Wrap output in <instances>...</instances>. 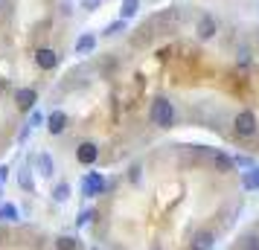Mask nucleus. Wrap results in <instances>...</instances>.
Returning a JSON list of instances; mask_svg holds the SVG:
<instances>
[{
  "mask_svg": "<svg viewBox=\"0 0 259 250\" xmlns=\"http://www.w3.org/2000/svg\"><path fill=\"white\" fill-rule=\"evenodd\" d=\"M152 122L157 128H169V125L175 122V108H172L169 99H157L152 105Z\"/></svg>",
  "mask_w": 259,
  "mask_h": 250,
  "instance_id": "nucleus-1",
  "label": "nucleus"
},
{
  "mask_svg": "<svg viewBox=\"0 0 259 250\" xmlns=\"http://www.w3.org/2000/svg\"><path fill=\"white\" fill-rule=\"evenodd\" d=\"M233 128H236L239 137H253V134H256V117H253L250 111H242V114H236Z\"/></svg>",
  "mask_w": 259,
  "mask_h": 250,
  "instance_id": "nucleus-2",
  "label": "nucleus"
},
{
  "mask_svg": "<svg viewBox=\"0 0 259 250\" xmlns=\"http://www.w3.org/2000/svg\"><path fill=\"white\" fill-rule=\"evenodd\" d=\"M76 160L84 163V166H94L96 160H99V145L96 143H79V148H76Z\"/></svg>",
  "mask_w": 259,
  "mask_h": 250,
  "instance_id": "nucleus-3",
  "label": "nucleus"
},
{
  "mask_svg": "<svg viewBox=\"0 0 259 250\" xmlns=\"http://www.w3.org/2000/svg\"><path fill=\"white\" fill-rule=\"evenodd\" d=\"M195 32H198L201 41H210V38L219 32V21H215L212 15H201V21H198V26H195Z\"/></svg>",
  "mask_w": 259,
  "mask_h": 250,
  "instance_id": "nucleus-4",
  "label": "nucleus"
},
{
  "mask_svg": "<svg viewBox=\"0 0 259 250\" xmlns=\"http://www.w3.org/2000/svg\"><path fill=\"white\" fill-rule=\"evenodd\" d=\"M215 244V236H212V230H198L192 241H189V250H212Z\"/></svg>",
  "mask_w": 259,
  "mask_h": 250,
  "instance_id": "nucleus-5",
  "label": "nucleus"
},
{
  "mask_svg": "<svg viewBox=\"0 0 259 250\" xmlns=\"http://www.w3.org/2000/svg\"><path fill=\"white\" fill-rule=\"evenodd\" d=\"M38 102V93L32 90V87H21L18 93H15V105L21 108V111H32Z\"/></svg>",
  "mask_w": 259,
  "mask_h": 250,
  "instance_id": "nucleus-6",
  "label": "nucleus"
},
{
  "mask_svg": "<svg viewBox=\"0 0 259 250\" xmlns=\"http://www.w3.org/2000/svg\"><path fill=\"white\" fill-rule=\"evenodd\" d=\"M35 64L41 67V70H53L56 64H59V56H56V49H50V47H41L35 53Z\"/></svg>",
  "mask_w": 259,
  "mask_h": 250,
  "instance_id": "nucleus-7",
  "label": "nucleus"
},
{
  "mask_svg": "<svg viewBox=\"0 0 259 250\" xmlns=\"http://www.w3.org/2000/svg\"><path fill=\"white\" fill-rule=\"evenodd\" d=\"M64 128H67V114H64V111H53V114L47 117V131L50 134H61Z\"/></svg>",
  "mask_w": 259,
  "mask_h": 250,
  "instance_id": "nucleus-8",
  "label": "nucleus"
},
{
  "mask_svg": "<svg viewBox=\"0 0 259 250\" xmlns=\"http://www.w3.org/2000/svg\"><path fill=\"white\" fill-rule=\"evenodd\" d=\"M96 47V35H91V32H84L79 41H76V53L79 56H84V53H91V49Z\"/></svg>",
  "mask_w": 259,
  "mask_h": 250,
  "instance_id": "nucleus-9",
  "label": "nucleus"
},
{
  "mask_svg": "<svg viewBox=\"0 0 259 250\" xmlns=\"http://www.w3.org/2000/svg\"><path fill=\"white\" fill-rule=\"evenodd\" d=\"M56 247L59 250H79V241H76L73 236H59L56 238Z\"/></svg>",
  "mask_w": 259,
  "mask_h": 250,
  "instance_id": "nucleus-10",
  "label": "nucleus"
},
{
  "mask_svg": "<svg viewBox=\"0 0 259 250\" xmlns=\"http://www.w3.org/2000/svg\"><path fill=\"white\" fill-rule=\"evenodd\" d=\"M38 169H41V175H47V178H53V172H56V166H53V160H50V155H41V157H38Z\"/></svg>",
  "mask_w": 259,
  "mask_h": 250,
  "instance_id": "nucleus-11",
  "label": "nucleus"
},
{
  "mask_svg": "<svg viewBox=\"0 0 259 250\" xmlns=\"http://www.w3.org/2000/svg\"><path fill=\"white\" fill-rule=\"evenodd\" d=\"M137 9H140V0H125V3H122V21L134 18V15H137Z\"/></svg>",
  "mask_w": 259,
  "mask_h": 250,
  "instance_id": "nucleus-12",
  "label": "nucleus"
},
{
  "mask_svg": "<svg viewBox=\"0 0 259 250\" xmlns=\"http://www.w3.org/2000/svg\"><path fill=\"white\" fill-rule=\"evenodd\" d=\"M53 198H56L59 204H64L67 198H70V183H59V186L53 189Z\"/></svg>",
  "mask_w": 259,
  "mask_h": 250,
  "instance_id": "nucleus-13",
  "label": "nucleus"
},
{
  "mask_svg": "<svg viewBox=\"0 0 259 250\" xmlns=\"http://www.w3.org/2000/svg\"><path fill=\"white\" fill-rule=\"evenodd\" d=\"M242 183H245V189H259V169H253V172H247Z\"/></svg>",
  "mask_w": 259,
  "mask_h": 250,
  "instance_id": "nucleus-14",
  "label": "nucleus"
},
{
  "mask_svg": "<svg viewBox=\"0 0 259 250\" xmlns=\"http://www.w3.org/2000/svg\"><path fill=\"white\" fill-rule=\"evenodd\" d=\"M0 221H18V210H15L12 204L0 207Z\"/></svg>",
  "mask_w": 259,
  "mask_h": 250,
  "instance_id": "nucleus-15",
  "label": "nucleus"
},
{
  "mask_svg": "<svg viewBox=\"0 0 259 250\" xmlns=\"http://www.w3.org/2000/svg\"><path fill=\"white\" fill-rule=\"evenodd\" d=\"M84 192L88 195H96V192H102V178H88V183H84Z\"/></svg>",
  "mask_w": 259,
  "mask_h": 250,
  "instance_id": "nucleus-16",
  "label": "nucleus"
},
{
  "mask_svg": "<svg viewBox=\"0 0 259 250\" xmlns=\"http://www.w3.org/2000/svg\"><path fill=\"white\" fill-rule=\"evenodd\" d=\"M242 250H259V233H247L242 241Z\"/></svg>",
  "mask_w": 259,
  "mask_h": 250,
  "instance_id": "nucleus-17",
  "label": "nucleus"
},
{
  "mask_svg": "<svg viewBox=\"0 0 259 250\" xmlns=\"http://www.w3.org/2000/svg\"><path fill=\"white\" fill-rule=\"evenodd\" d=\"M212 160L219 163V169H222V172H230V169H233V160H230V157H224V155H219V152L212 155Z\"/></svg>",
  "mask_w": 259,
  "mask_h": 250,
  "instance_id": "nucleus-18",
  "label": "nucleus"
},
{
  "mask_svg": "<svg viewBox=\"0 0 259 250\" xmlns=\"http://www.w3.org/2000/svg\"><path fill=\"white\" fill-rule=\"evenodd\" d=\"M21 186H24V189H32V186H35V183H32V175H29V169L21 172Z\"/></svg>",
  "mask_w": 259,
  "mask_h": 250,
  "instance_id": "nucleus-19",
  "label": "nucleus"
},
{
  "mask_svg": "<svg viewBox=\"0 0 259 250\" xmlns=\"http://www.w3.org/2000/svg\"><path fill=\"white\" fill-rule=\"evenodd\" d=\"M119 29L125 32V21H119V24H111V26H108V29H105V35H117Z\"/></svg>",
  "mask_w": 259,
  "mask_h": 250,
  "instance_id": "nucleus-20",
  "label": "nucleus"
},
{
  "mask_svg": "<svg viewBox=\"0 0 259 250\" xmlns=\"http://www.w3.org/2000/svg\"><path fill=\"white\" fill-rule=\"evenodd\" d=\"M99 6V0H84V9H96Z\"/></svg>",
  "mask_w": 259,
  "mask_h": 250,
  "instance_id": "nucleus-21",
  "label": "nucleus"
},
{
  "mask_svg": "<svg viewBox=\"0 0 259 250\" xmlns=\"http://www.w3.org/2000/svg\"><path fill=\"white\" fill-rule=\"evenodd\" d=\"M6 175H9V169H6V166H0V180H6Z\"/></svg>",
  "mask_w": 259,
  "mask_h": 250,
  "instance_id": "nucleus-22",
  "label": "nucleus"
}]
</instances>
